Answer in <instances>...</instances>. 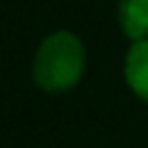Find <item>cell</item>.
Segmentation results:
<instances>
[{
    "label": "cell",
    "mask_w": 148,
    "mask_h": 148,
    "mask_svg": "<svg viewBox=\"0 0 148 148\" xmlns=\"http://www.w3.org/2000/svg\"><path fill=\"white\" fill-rule=\"evenodd\" d=\"M116 17L131 42L148 40V0H119Z\"/></svg>",
    "instance_id": "3"
},
{
    "label": "cell",
    "mask_w": 148,
    "mask_h": 148,
    "mask_svg": "<svg viewBox=\"0 0 148 148\" xmlns=\"http://www.w3.org/2000/svg\"><path fill=\"white\" fill-rule=\"evenodd\" d=\"M86 69V52L74 32L59 30L45 37L32 62V79L40 89L59 94L82 82Z\"/></svg>",
    "instance_id": "1"
},
{
    "label": "cell",
    "mask_w": 148,
    "mask_h": 148,
    "mask_svg": "<svg viewBox=\"0 0 148 148\" xmlns=\"http://www.w3.org/2000/svg\"><path fill=\"white\" fill-rule=\"evenodd\" d=\"M123 77L128 89L148 104V40L133 42L128 47L126 62H123Z\"/></svg>",
    "instance_id": "2"
}]
</instances>
